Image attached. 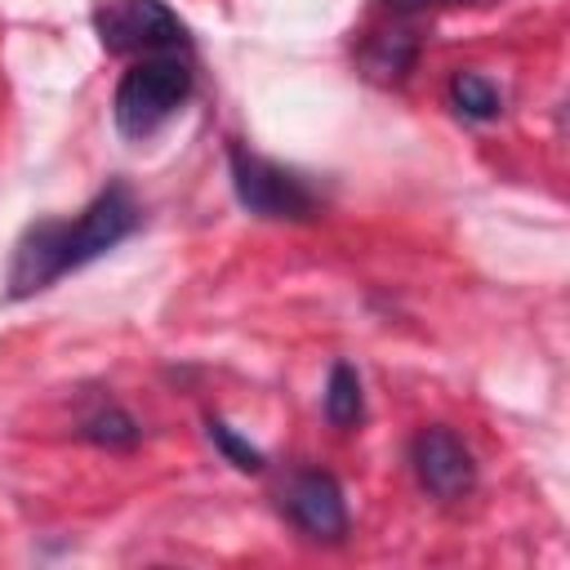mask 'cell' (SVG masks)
<instances>
[{
	"mask_svg": "<svg viewBox=\"0 0 570 570\" xmlns=\"http://www.w3.org/2000/svg\"><path fill=\"white\" fill-rule=\"evenodd\" d=\"M205 436L214 441V450H218L236 472H263V468H267L263 450H258V445H249L236 428H227L218 414H205Z\"/></svg>",
	"mask_w": 570,
	"mask_h": 570,
	"instance_id": "11",
	"label": "cell"
},
{
	"mask_svg": "<svg viewBox=\"0 0 570 570\" xmlns=\"http://www.w3.org/2000/svg\"><path fill=\"white\" fill-rule=\"evenodd\" d=\"M387 13H401V18H414L423 9H436V4H459V0H379Z\"/></svg>",
	"mask_w": 570,
	"mask_h": 570,
	"instance_id": "12",
	"label": "cell"
},
{
	"mask_svg": "<svg viewBox=\"0 0 570 570\" xmlns=\"http://www.w3.org/2000/svg\"><path fill=\"white\" fill-rule=\"evenodd\" d=\"M281 508L316 543H338L347 534V499L338 476L325 468H298L281 490Z\"/></svg>",
	"mask_w": 570,
	"mask_h": 570,
	"instance_id": "6",
	"label": "cell"
},
{
	"mask_svg": "<svg viewBox=\"0 0 570 570\" xmlns=\"http://www.w3.org/2000/svg\"><path fill=\"white\" fill-rule=\"evenodd\" d=\"M76 436L89 441V445H102V450H129V445H138L142 428H138V419H134L125 405L107 401V405L89 410V414L76 423Z\"/></svg>",
	"mask_w": 570,
	"mask_h": 570,
	"instance_id": "9",
	"label": "cell"
},
{
	"mask_svg": "<svg viewBox=\"0 0 570 570\" xmlns=\"http://www.w3.org/2000/svg\"><path fill=\"white\" fill-rule=\"evenodd\" d=\"M410 472H414L419 490L441 503L463 499L476 485V459H472L468 441L445 423H428L410 436Z\"/></svg>",
	"mask_w": 570,
	"mask_h": 570,
	"instance_id": "5",
	"label": "cell"
},
{
	"mask_svg": "<svg viewBox=\"0 0 570 570\" xmlns=\"http://www.w3.org/2000/svg\"><path fill=\"white\" fill-rule=\"evenodd\" d=\"M321 410H325V419H330L334 428H356V423L365 419V392H361L356 365H347V361H334V365H330Z\"/></svg>",
	"mask_w": 570,
	"mask_h": 570,
	"instance_id": "8",
	"label": "cell"
},
{
	"mask_svg": "<svg viewBox=\"0 0 570 570\" xmlns=\"http://www.w3.org/2000/svg\"><path fill=\"white\" fill-rule=\"evenodd\" d=\"M134 227H138V200H134V191L125 183H107L67 223L49 218V223L27 227L18 249H13V263H9V298H27V294L53 285L58 276L102 258Z\"/></svg>",
	"mask_w": 570,
	"mask_h": 570,
	"instance_id": "1",
	"label": "cell"
},
{
	"mask_svg": "<svg viewBox=\"0 0 570 570\" xmlns=\"http://www.w3.org/2000/svg\"><path fill=\"white\" fill-rule=\"evenodd\" d=\"M227 174H232V191L240 200V209H249L254 218H272V223H307L321 214V196L316 187L285 169L281 160H267L258 151H249L245 142H227Z\"/></svg>",
	"mask_w": 570,
	"mask_h": 570,
	"instance_id": "3",
	"label": "cell"
},
{
	"mask_svg": "<svg viewBox=\"0 0 570 570\" xmlns=\"http://www.w3.org/2000/svg\"><path fill=\"white\" fill-rule=\"evenodd\" d=\"M196 89V71H191V58L187 53H147V58H134L116 85V98H111V120L125 138H147L156 134L169 116L183 111V102L191 98Z\"/></svg>",
	"mask_w": 570,
	"mask_h": 570,
	"instance_id": "2",
	"label": "cell"
},
{
	"mask_svg": "<svg viewBox=\"0 0 570 570\" xmlns=\"http://www.w3.org/2000/svg\"><path fill=\"white\" fill-rule=\"evenodd\" d=\"M94 36L107 53L116 58H147V53H187L191 36L187 22L165 4V0H98L94 13Z\"/></svg>",
	"mask_w": 570,
	"mask_h": 570,
	"instance_id": "4",
	"label": "cell"
},
{
	"mask_svg": "<svg viewBox=\"0 0 570 570\" xmlns=\"http://www.w3.org/2000/svg\"><path fill=\"white\" fill-rule=\"evenodd\" d=\"M445 98H450V107L463 116V120H494L499 111H503V98H499V89L481 76V71H454L450 76V85H445Z\"/></svg>",
	"mask_w": 570,
	"mask_h": 570,
	"instance_id": "10",
	"label": "cell"
},
{
	"mask_svg": "<svg viewBox=\"0 0 570 570\" xmlns=\"http://www.w3.org/2000/svg\"><path fill=\"white\" fill-rule=\"evenodd\" d=\"M414 62H419V36L414 31H401V27L396 31H374L361 45V67H365L370 80H383V85L405 80L414 71Z\"/></svg>",
	"mask_w": 570,
	"mask_h": 570,
	"instance_id": "7",
	"label": "cell"
}]
</instances>
